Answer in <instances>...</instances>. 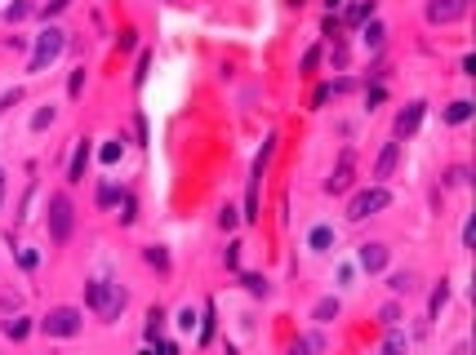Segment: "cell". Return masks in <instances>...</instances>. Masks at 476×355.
Wrapping results in <instances>:
<instances>
[{"label": "cell", "mask_w": 476, "mask_h": 355, "mask_svg": "<svg viewBox=\"0 0 476 355\" xmlns=\"http://www.w3.org/2000/svg\"><path fill=\"white\" fill-rule=\"evenodd\" d=\"M236 258H240V244H227V253H223V262L232 266V271H236Z\"/></svg>", "instance_id": "ab89813d"}, {"label": "cell", "mask_w": 476, "mask_h": 355, "mask_svg": "<svg viewBox=\"0 0 476 355\" xmlns=\"http://www.w3.org/2000/svg\"><path fill=\"white\" fill-rule=\"evenodd\" d=\"M370 18H374V0H360V5H352V9H348V23H352V27L370 23Z\"/></svg>", "instance_id": "d6986e66"}, {"label": "cell", "mask_w": 476, "mask_h": 355, "mask_svg": "<svg viewBox=\"0 0 476 355\" xmlns=\"http://www.w3.org/2000/svg\"><path fill=\"white\" fill-rule=\"evenodd\" d=\"M360 36H365V45H370V49H383V40H387V27H383L379 18H370V23H365V31H360Z\"/></svg>", "instance_id": "2e32d148"}, {"label": "cell", "mask_w": 476, "mask_h": 355, "mask_svg": "<svg viewBox=\"0 0 476 355\" xmlns=\"http://www.w3.org/2000/svg\"><path fill=\"white\" fill-rule=\"evenodd\" d=\"M36 9H40L36 0H9V5H5V23H23V18H31Z\"/></svg>", "instance_id": "7c38bea8"}, {"label": "cell", "mask_w": 476, "mask_h": 355, "mask_svg": "<svg viewBox=\"0 0 476 355\" xmlns=\"http://www.w3.org/2000/svg\"><path fill=\"white\" fill-rule=\"evenodd\" d=\"M365 103H370V107H379V103H383V84H374V89H365Z\"/></svg>", "instance_id": "f35d334b"}, {"label": "cell", "mask_w": 476, "mask_h": 355, "mask_svg": "<svg viewBox=\"0 0 476 355\" xmlns=\"http://www.w3.org/2000/svg\"><path fill=\"white\" fill-rule=\"evenodd\" d=\"M383 355H409V337L401 329H387V342H383Z\"/></svg>", "instance_id": "9a60e30c"}, {"label": "cell", "mask_w": 476, "mask_h": 355, "mask_svg": "<svg viewBox=\"0 0 476 355\" xmlns=\"http://www.w3.org/2000/svg\"><path fill=\"white\" fill-rule=\"evenodd\" d=\"M147 67H152V54L143 49V58H138V72H134V84H143V80H147Z\"/></svg>", "instance_id": "e575fe53"}, {"label": "cell", "mask_w": 476, "mask_h": 355, "mask_svg": "<svg viewBox=\"0 0 476 355\" xmlns=\"http://www.w3.org/2000/svg\"><path fill=\"white\" fill-rule=\"evenodd\" d=\"M352 182H356V151H343L338 164H334V174L325 178V191H330V196H343Z\"/></svg>", "instance_id": "52a82bcc"}, {"label": "cell", "mask_w": 476, "mask_h": 355, "mask_svg": "<svg viewBox=\"0 0 476 355\" xmlns=\"http://www.w3.org/2000/svg\"><path fill=\"white\" fill-rule=\"evenodd\" d=\"M0 205H5V169H0Z\"/></svg>", "instance_id": "7bdbcfd3"}, {"label": "cell", "mask_w": 476, "mask_h": 355, "mask_svg": "<svg viewBox=\"0 0 476 355\" xmlns=\"http://www.w3.org/2000/svg\"><path fill=\"white\" fill-rule=\"evenodd\" d=\"M330 62H334V72H343V67H348V45H343V40H334V49H330Z\"/></svg>", "instance_id": "f546056e"}, {"label": "cell", "mask_w": 476, "mask_h": 355, "mask_svg": "<svg viewBox=\"0 0 476 355\" xmlns=\"http://www.w3.org/2000/svg\"><path fill=\"white\" fill-rule=\"evenodd\" d=\"M67 5H72V0H45V5H40L36 13H40V18L49 23V18H58V13H62V9H67Z\"/></svg>", "instance_id": "4316f807"}, {"label": "cell", "mask_w": 476, "mask_h": 355, "mask_svg": "<svg viewBox=\"0 0 476 355\" xmlns=\"http://www.w3.org/2000/svg\"><path fill=\"white\" fill-rule=\"evenodd\" d=\"M401 164V142H387L383 151H379V160H374V182H383V178H392V169Z\"/></svg>", "instance_id": "30bf717a"}, {"label": "cell", "mask_w": 476, "mask_h": 355, "mask_svg": "<svg viewBox=\"0 0 476 355\" xmlns=\"http://www.w3.org/2000/svg\"><path fill=\"white\" fill-rule=\"evenodd\" d=\"M338 298H321L316 307H311V320H316V325H330V320H338Z\"/></svg>", "instance_id": "4fadbf2b"}, {"label": "cell", "mask_w": 476, "mask_h": 355, "mask_svg": "<svg viewBox=\"0 0 476 355\" xmlns=\"http://www.w3.org/2000/svg\"><path fill=\"white\" fill-rule=\"evenodd\" d=\"M98 205H116V187H98Z\"/></svg>", "instance_id": "74e56055"}, {"label": "cell", "mask_w": 476, "mask_h": 355, "mask_svg": "<svg viewBox=\"0 0 476 355\" xmlns=\"http://www.w3.org/2000/svg\"><path fill=\"white\" fill-rule=\"evenodd\" d=\"M423 115H428V103H409V107H401V111H397V125H392L397 142H401V138H409V133L423 125Z\"/></svg>", "instance_id": "9c48e42d"}, {"label": "cell", "mask_w": 476, "mask_h": 355, "mask_svg": "<svg viewBox=\"0 0 476 355\" xmlns=\"http://www.w3.org/2000/svg\"><path fill=\"white\" fill-rule=\"evenodd\" d=\"M218 227H223V231H236V227H240V213H236L232 205H223V213H218Z\"/></svg>", "instance_id": "f1b7e54d"}, {"label": "cell", "mask_w": 476, "mask_h": 355, "mask_svg": "<svg viewBox=\"0 0 476 355\" xmlns=\"http://www.w3.org/2000/svg\"><path fill=\"white\" fill-rule=\"evenodd\" d=\"M209 320H205V325H201V342H209V337H214V311H205Z\"/></svg>", "instance_id": "60d3db41"}, {"label": "cell", "mask_w": 476, "mask_h": 355, "mask_svg": "<svg viewBox=\"0 0 476 355\" xmlns=\"http://www.w3.org/2000/svg\"><path fill=\"white\" fill-rule=\"evenodd\" d=\"M379 320H383L387 329H401V307H397V302H387V307L379 311Z\"/></svg>", "instance_id": "83f0119b"}, {"label": "cell", "mask_w": 476, "mask_h": 355, "mask_svg": "<svg viewBox=\"0 0 476 355\" xmlns=\"http://www.w3.org/2000/svg\"><path fill=\"white\" fill-rule=\"evenodd\" d=\"M192 325H196V311H192V307L178 311V329H192Z\"/></svg>", "instance_id": "b9f144b4"}, {"label": "cell", "mask_w": 476, "mask_h": 355, "mask_svg": "<svg viewBox=\"0 0 476 355\" xmlns=\"http://www.w3.org/2000/svg\"><path fill=\"white\" fill-rule=\"evenodd\" d=\"M80 89H85V67H80V72H72V84H67L72 98H80Z\"/></svg>", "instance_id": "1f68e13d"}, {"label": "cell", "mask_w": 476, "mask_h": 355, "mask_svg": "<svg viewBox=\"0 0 476 355\" xmlns=\"http://www.w3.org/2000/svg\"><path fill=\"white\" fill-rule=\"evenodd\" d=\"M143 258H147V262H152V266H156V271H170V253H165V249H156V244H152V249H147V253H143Z\"/></svg>", "instance_id": "484cf974"}, {"label": "cell", "mask_w": 476, "mask_h": 355, "mask_svg": "<svg viewBox=\"0 0 476 355\" xmlns=\"http://www.w3.org/2000/svg\"><path fill=\"white\" fill-rule=\"evenodd\" d=\"M240 284H245V289H250L254 298H267V276H258V271H245V276H240Z\"/></svg>", "instance_id": "ffe728a7"}, {"label": "cell", "mask_w": 476, "mask_h": 355, "mask_svg": "<svg viewBox=\"0 0 476 355\" xmlns=\"http://www.w3.org/2000/svg\"><path fill=\"white\" fill-rule=\"evenodd\" d=\"M445 302H450V284L441 280L436 289H432V302H428V315H441V307H445Z\"/></svg>", "instance_id": "603a6c76"}, {"label": "cell", "mask_w": 476, "mask_h": 355, "mask_svg": "<svg viewBox=\"0 0 476 355\" xmlns=\"http://www.w3.org/2000/svg\"><path fill=\"white\" fill-rule=\"evenodd\" d=\"M54 115H58V107H54V103H45L36 115H31V129H36V133H40V129H49V125H54Z\"/></svg>", "instance_id": "7402d4cb"}, {"label": "cell", "mask_w": 476, "mask_h": 355, "mask_svg": "<svg viewBox=\"0 0 476 355\" xmlns=\"http://www.w3.org/2000/svg\"><path fill=\"white\" fill-rule=\"evenodd\" d=\"M454 355H467V342H458V346H454Z\"/></svg>", "instance_id": "ee69618b"}, {"label": "cell", "mask_w": 476, "mask_h": 355, "mask_svg": "<svg viewBox=\"0 0 476 355\" xmlns=\"http://www.w3.org/2000/svg\"><path fill=\"white\" fill-rule=\"evenodd\" d=\"M316 62H321V49H316V45H311V49H307V54H303V72H316Z\"/></svg>", "instance_id": "d6a6232c"}, {"label": "cell", "mask_w": 476, "mask_h": 355, "mask_svg": "<svg viewBox=\"0 0 476 355\" xmlns=\"http://www.w3.org/2000/svg\"><path fill=\"white\" fill-rule=\"evenodd\" d=\"M445 120H450V125H467V120H472V103H467V98L450 103V107H445Z\"/></svg>", "instance_id": "e0dca14e"}, {"label": "cell", "mask_w": 476, "mask_h": 355, "mask_svg": "<svg viewBox=\"0 0 476 355\" xmlns=\"http://www.w3.org/2000/svg\"><path fill=\"white\" fill-rule=\"evenodd\" d=\"M352 89H356V80H348V76H343V80H334V84H330V94H352Z\"/></svg>", "instance_id": "d590c367"}, {"label": "cell", "mask_w": 476, "mask_h": 355, "mask_svg": "<svg viewBox=\"0 0 476 355\" xmlns=\"http://www.w3.org/2000/svg\"><path fill=\"white\" fill-rule=\"evenodd\" d=\"M356 266H360V271H370V276H379L387 266V244L383 240H365L356 249Z\"/></svg>", "instance_id": "ba28073f"}, {"label": "cell", "mask_w": 476, "mask_h": 355, "mask_svg": "<svg viewBox=\"0 0 476 355\" xmlns=\"http://www.w3.org/2000/svg\"><path fill=\"white\" fill-rule=\"evenodd\" d=\"M330 98H334V94H330V84H321V89H316V98H311V107H325Z\"/></svg>", "instance_id": "8d00e7d4"}, {"label": "cell", "mask_w": 476, "mask_h": 355, "mask_svg": "<svg viewBox=\"0 0 476 355\" xmlns=\"http://www.w3.org/2000/svg\"><path fill=\"white\" fill-rule=\"evenodd\" d=\"M294 355H325V337L321 333H303L299 342H294Z\"/></svg>", "instance_id": "5bb4252c"}, {"label": "cell", "mask_w": 476, "mask_h": 355, "mask_svg": "<svg viewBox=\"0 0 476 355\" xmlns=\"http://www.w3.org/2000/svg\"><path fill=\"white\" fill-rule=\"evenodd\" d=\"M160 333H165V311H160V307H152V311H147V337L156 342Z\"/></svg>", "instance_id": "44dd1931"}, {"label": "cell", "mask_w": 476, "mask_h": 355, "mask_svg": "<svg viewBox=\"0 0 476 355\" xmlns=\"http://www.w3.org/2000/svg\"><path fill=\"white\" fill-rule=\"evenodd\" d=\"M62 49H67V31L49 23V27L40 31V36H36V49H31V62H27V72H31V76H40L45 67H49V62H54V58L62 54Z\"/></svg>", "instance_id": "7a4b0ae2"}, {"label": "cell", "mask_w": 476, "mask_h": 355, "mask_svg": "<svg viewBox=\"0 0 476 355\" xmlns=\"http://www.w3.org/2000/svg\"><path fill=\"white\" fill-rule=\"evenodd\" d=\"M27 333H31V320H27V315H13V320H5V337H13V342H23Z\"/></svg>", "instance_id": "ac0fdd59"}, {"label": "cell", "mask_w": 476, "mask_h": 355, "mask_svg": "<svg viewBox=\"0 0 476 355\" xmlns=\"http://www.w3.org/2000/svg\"><path fill=\"white\" fill-rule=\"evenodd\" d=\"M445 182H450V187H463V182H467V169H463V164H458V169H450V174H445Z\"/></svg>", "instance_id": "836d02e7"}, {"label": "cell", "mask_w": 476, "mask_h": 355, "mask_svg": "<svg viewBox=\"0 0 476 355\" xmlns=\"http://www.w3.org/2000/svg\"><path fill=\"white\" fill-rule=\"evenodd\" d=\"M85 302H89V311L98 320H121V311L129 307V293L121 289V284H111V280H89Z\"/></svg>", "instance_id": "6da1fadb"}, {"label": "cell", "mask_w": 476, "mask_h": 355, "mask_svg": "<svg viewBox=\"0 0 476 355\" xmlns=\"http://www.w3.org/2000/svg\"><path fill=\"white\" fill-rule=\"evenodd\" d=\"M467 5L472 0H428V23L432 27H450V23H463L467 18Z\"/></svg>", "instance_id": "8992f818"}, {"label": "cell", "mask_w": 476, "mask_h": 355, "mask_svg": "<svg viewBox=\"0 0 476 355\" xmlns=\"http://www.w3.org/2000/svg\"><path fill=\"white\" fill-rule=\"evenodd\" d=\"M392 205V191L383 187V182H374V187H365V191H356L352 200H348V222H365V218H374V213H383Z\"/></svg>", "instance_id": "3957f363"}, {"label": "cell", "mask_w": 476, "mask_h": 355, "mask_svg": "<svg viewBox=\"0 0 476 355\" xmlns=\"http://www.w3.org/2000/svg\"><path fill=\"white\" fill-rule=\"evenodd\" d=\"M80 320H85V315H80L76 307H54L40 320V329H45V337H76L80 333Z\"/></svg>", "instance_id": "5b68a950"}, {"label": "cell", "mask_w": 476, "mask_h": 355, "mask_svg": "<svg viewBox=\"0 0 476 355\" xmlns=\"http://www.w3.org/2000/svg\"><path fill=\"white\" fill-rule=\"evenodd\" d=\"M134 209H138V205H134V196H125V200H121V222H125V227H129V222H134V218H138Z\"/></svg>", "instance_id": "4dcf8cb0"}, {"label": "cell", "mask_w": 476, "mask_h": 355, "mask_svg": "<svg viewBox=\"0 0 476 355\" xmlns=\"http://www.w3.org/2000/svg\"><path fill=\"white\" fill-rule=\"evenodd\" d=\"M85 160H89V142L80 138L76 142V156H72V169H67V182H85Z\"/></svg>", "instance_id": "8fae6325"}, {"label": "cell", "mask_w": 476, "mask_h": 355, "mask_svg": "<svg viewBox=\"0 0 476 355\" xmlns=\"http://www.w3.org/2000/svg\"><path fill=\"white\" fill-rule=\"evenodd\" d=\"M387 284H392V293H414V276H409V271H397Z\"/></svg>", "instance_id": "d4e9b609"}, {"label": "cell", "mask_w": 476, "mask_h": 355, "mask_svg": "<svg viewBox=\"0 0 476 355\" xmlns=\"http://www.w3.org/2000/svg\"><path fill=\"white\" fill-rule=\"evenodd\" d=\"M45 222H49V235H54V244H62V240L72 235V227H76V209H72V200L62 196V191H54V196H49Z\"/></svg>", "instance_id": "277c9868"}, {"label": "cell", "mask_w": 476, "mask_h": 355, "mask_svg": "<svg viewBox=\"0 0 476 355\" xmlns=\"http://www.w3.org/2000/svg\"><path fill=\"white\" fill-rule=\"evenodd\" d=\"M330 244H334V231L330 227H316V231H311V249H316V253H325Z\"/></svg>", "instance_id": "cb8c5ba5"}]
</instances>
